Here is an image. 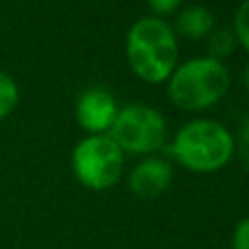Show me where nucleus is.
Here are the masks:
<instances>
[{
	"instance_id": "f257e3e1",
	"label": "nucleus",
	"mask_w": 249,
	"mask_h": 249,
	"mask_svg": "<svg viewBox=\"0 0 249 249\" xmlns=\"http://www.w3.org/2000/svg\"><path fill=\"white\" fill-rule=\"evenodd\" d=\"M129 68L146 83H162L173 74L179 59L177 33L164 18L146 16L136 20L124 37Z\"/></svg>"
},
{
	"instance_id": "f03ea898",
	"label": "nucleus",
	"mask_w": 249,
	"mask_h": 249,
	"mask_svg": "<svg viewBox=\"0 0 249 249\" xmlns=\"http://www.w3.org/2000/svg\"><path fill=\"white\" fill-rule=\"evenodd\" d=\"M234 151L232 131L210 118L186 123L168 144V153L193 173H216L232 160Z\"/></svg>"
},
{
	"instance_id": "7ed1b4c3",
	"label": "nucleus",
	"mask_w": 249,
	"mask_h": 249,
	"mask_svg": "<svg viewBox=\"0 0 249 249\" xmlns=\"http://www.w3.org/2000/svg\"><path fill=\"white\" fill-rule=\"evenodd\" d=\"M168 81V99L186 112H201L216 105L230 90V70L212 57H193L177 64Z\"/></svg>"
},
{
	"instance_id": "20e7f679",
	"label": "nucleus",
	"mask_w": 249,
	"mask_h": 249,
	"mask_svg": "<svg viewBox=\"0 0 249 249\" xmlns=\"http://www.w3.org/2000/svg\"><path fill=\"white\" fill-rule=\"evenodd\" d=\"M70 166H72L74 177L86 188L107 190L121 179L124 153L107 133L86 136L74 144Z\"/></svg>"
},
{
	"instance_id": "39448f33",
	"label": "nucleus",
	"mask_w": 249,
	"mask_h": 249,
	"mask_svg": "<svg viewBox=\"0 0 249 249\" xmlns=\"http://www.w3.org/2000/svg\"><path fill=\"white\" fill-rule=\"evenodd\" d=\"M107 136L121 146L123 153L146 155L164 149L168 127L160 109L133 103L118 109Z\"/></svg>"
},
{
	"instance_id": "423d86ee",
	"label": "nucleus",
	"mask_w": 249,
	"mask_h": 249,
	"mask_svg": "<svg viewBox=\"0 0 249 249\" xmlns=\"http://www.w3.org/2000/svg\"><path fill=\"white\" fill-rule=\"evenodd\" d=\"M118 114L116 99L105 88H88L79 94L74 105V118L81 129H86L90 136L107 133L114 118Z\"/></svg>"
},
{
	"instance_id": "0eeeda50",
	"label": "nucleus",
	"mask_w": 249,
	"mask_h": 249,
	"mask_svg": "<svg viewBox=\"0 0 249 249\" xmlns=\"http://www.w3.org/2000/svg\"><path fill=\"white\" fill-rule=\"evenodd\" d=\"M173 181V166L162 158H144L129 175V190L142 199H153L166 193Z\"/></svg>"
},
{
	"instance_id": "6e6552de",
	"label": "nucleus",
	"mask_w": 249,
	"mask_h": 249,
	"mask_svg": "<svg viewBox=\"0 0 249 249\" xmlns=\"http://www.w3.org/2000/svg\"><path fill=\"white\" fill-rule=\"evenodd\" d=\"M175 33H179L181 37L188 39H201L208 37L214 29V13L208 7L201 4H193V7H186L177 13L175 20Z\"/></svg>"
},
{
	"instance_id": "1a4fd4ad",
	"label": "nucleus",
	"mask_w": 249,
	"mask_h": 249,
	"mask_svg": "<svg viewBox=\"0 0 249 249\" xmlns=\"http://www.w3.org/2000/svg\"><path fill=\"white\" fill-rule=\"evenodd\" d=\"M234 46H236V37H234L232 29L221 26V29H212V33L208 35V53H210L208 57L212 59L221 61L234 51Z\"/></svg>"
},
{
	"instance_id": "9d476101",
	"label": "nucleus",
	"mask_w": 249,
	"mask_h": 249,
	"mask_svg": "<svg viewBox=\"0 0 249 249\" xmlns=\"http://www.w3.org/2000/svg\"><path fill=\"white\" fill-rule=\"evenodd\" d=\"M18 101H20V88L16 79L0 70V121H4L18 107Z\"/></svg>"
},
{
	"instance_id": "9b49d317",
	"label": "nucleus",
	"mask_w": 249,
	"mask_h": 249,
	"mask_svg": "<svg viewBox=\"0 0 249 249\" xmlns=\"http://www.w3.org/2000/svg\"><path fill=\"white\" fill-rule=\"evenodd\" d=\"M236 42L249 53V0H243L234 13V29H232Z\"/></svg>"
},
{
	"instance_id": "f8f14e48",
	"label": "nucleus",
	"mask_w": 249,
	"mask_h": 249,
	"mask_svg": "<svg viewBox=\"0 0 249 249\" xmlns=\"http://www.w3.org/2000/svg\"><path fill=\"white\" fill-rule=\"evenodd\" d=\"M149 2V9L155 13V18L168 16V13H175L181 9L184 0H146Z\"/></svg>"
},
{
	"instance_id": "ddd939ff",
	"label": "nucleus",
	"mask_w": 249,
	"mask_h": 249,
	"mask_svg": "<svg viewBox=\"0 0 249 249\" xmlns=\"http://www.w3.org/2000/svg\"><path fill=\"white\" fill-rule=\"evenodd\" d=\"M232 249H249V216L241 219L232 234Z\"/></svg>"
},
{
	"instance_id": "4468645a",
	"label": "nucleus",
	"mask_w": 249,
	"mask_h": 249,
	"mask_svg": "<svg viewBox=\"0 0 249 249\" xmlns=\"http://www.w3.org/2000/svg\"><path fill=\"white\" fill-rule=\"evenodd\" d=\"M236 149H238V158H241V162L245 164V168H249V116L241 124V133H238Z\"/></svg>"
},
{
	"instance_id": "2eb2a0df",
	"label": "nucleus",
	"mask_w": 249,
	"mask_h": 249,
	"mask_svg": "<svg viewBox=\"0 0 249 249\" xmlns=\"http://www.w3.org/2000/svg\"><path fill=\"white\" fill-rule=\"evenodd\" d=\"M243 83H245V88H247V90H249V64H247L245 72H243Z\"/></svg>"
}]
</instances>
